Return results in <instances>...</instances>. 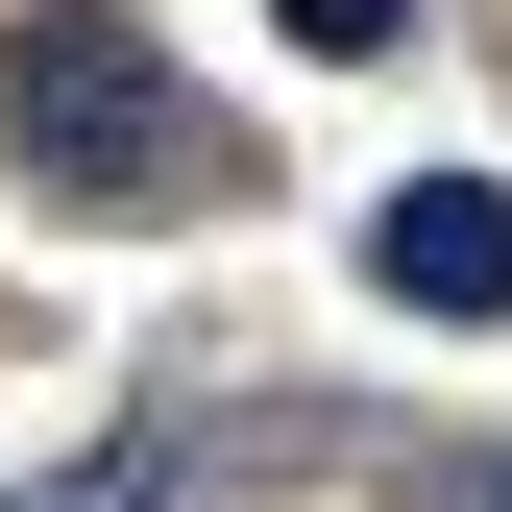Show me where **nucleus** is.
Listing matches in <instances>:
<instances>
[{"label":"nucleus","mask_w":512,"mask_h":512,"mask_svg":"<svg viewBox=\"0 0 512 512\" xmlns=\"http://www.w3.org/2000/svg\"><path fill=\"white\" fill-rule=\"evenodd\" d=\"M269 25H293V49H391L415 0H269Z\"/></svg>","instance_id":"nucleus-3"},{"label":"nucleus","mask_w":512,"mask_h":512,"mask_svg":"<svg viewBox=\"0 0 512 512\" xmlns=\"http://www.w3.org/2000/svg\"><path fill=\"white\" fill-rule=\"evenodd\" d=\"M366 293H391V317H439V342H512V196H488V171L366 196Z\"/></svg>","instance_id":"nucleus-2"},{"label":"nucleus","mask_w":512,"mask_h":512,"mask_svg":"<svg viewBox=\"0 0 512 512\" xmlns=\"http://www.w3.org/2000/svg\"><path fill=\"white\" fill-rule=\"evenodd\" d=\"M0 147H25L49 196H196V98H171L147 25H98V0H49V25L0 49Z\"/></svg>","instance_id":"nucleus-1"},{"label":"nucleus","mask_w":512,"mask_h":512,"mask_svg":"<svg viewBox=\"0 0 512 512\" xmlns=\"http://www.w3.org/2000/svg\"><path fill=\"white\" fill-rule=\"evenodd\" d=\"M488 512H512V464H488Z\"/></svg>","instance_id":"nucleus-4"}]
</instances>
